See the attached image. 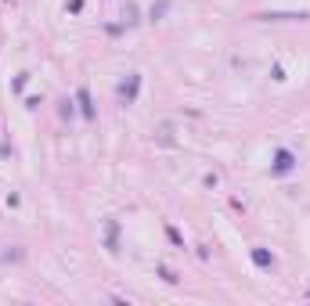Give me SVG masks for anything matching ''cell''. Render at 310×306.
<instances>
[{
    "instance_id": "1",
    "label": "cell",
    "mask_w": 310,
    "mask_h": 306,
    "mask_svg": "<svg viewBox=\"0 0 310 306\" xmlns=\"http://www.w3.org/2000/svg\"><path fill=\"white\" fill-rule=\"evenodd\" d=\"M137 87H141V76H137V72H130V80L119 87V105H130V101L137 97Z\"/></svg>"
},
{
    "instance_id": "2",
    "label": "cell",
    "mask_w": 310,
    "mask_h": 306,
    "mask_svg": "<svg viewBox=\"0 0 310 306\" xmlns=\"http://www.w3.org/2000/svg\"><path fill=\"white\" fill-rule=\"evenodd\" d=\"M253 259H256V266H263V270H270V266H274V256L263 252V249H253Z\"/></svg>"
},
{
    "instance_id": "3",
    "label": "cell",
    "mask_w": 310,
    "mask_h": 306,
    "mask_svg": "<svg viewBox=\"0 0 310 306\" xmlns=\"http://www.w3.org/2000/svg\"><path fill=\"white\" fill-rule=\"evenodd\" d=\"M296 162H292V151H278V166H274V173H289Z\"/></svg>"
},
{
    "instance_id": "4",
    "label": "cell",
    "mask_w": 310,
    "mask_h": 306,
    "mask_svg": "<svg viewBox=\"0 0 310 306\" xmlns=\"http://www.w3.org/2000/svg\"><path fill=\"white\" fill-rule=\"evenodd\" d=\"M80 105H83V116L94 119V105H90V94H87V90H80Z\"/></svg>"
},
{
    "instance_id": "5",
    "label": "cell",
    "mask_w": 310,
    "mask_h": 306,
    "mask_svg": "<svg viewBox=\"0 0 310 306\" xmlns=\"http://www.w3.org/2000/svg\"><path fill=\"white\" fill-rule=\"evenodd\" d=\"M159 141H163V144H170V141H173V126H170V123H163V126H159Z\"/></svg>"
}]
</instances>
